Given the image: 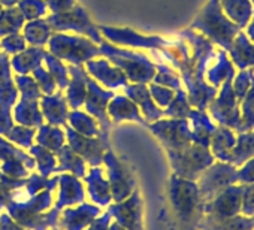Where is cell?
<instances>
[{"instance_id": "ffe728a7", "label": "cell", "mask_w": 254, "mask_h": 230, "mask_svg": "<svg viewBox=\"0 0 254 230\" xmlns=\"http://www.w3.org/2000/svg\"><path fill=\"white\" fill-rule=\"evenodd\" d=\"M108 115L112 118L114 123L121 121H136L147 124V121L142 118V114L136 103H133L127 96H114L108 103Z\"/></svg>"}, {"instance_id": "d6a6232c", "label": "cell", "mask_w": 254, "mask_h": 230, "mask_svg": "<svg viewBox=\"0 0 254 230\" xmlns=\"http://www.w3.org/2000/svg\"><path fill=\"white\" fill-rule=\"evenodd\" d=\"M44 63H45V67L50 72V75L54 78L59 90H66L69 85V79H70L67 66L60 58H57L56 56H53L48 51L44 56Z\"/></svg>"}, {"instance_id": "7c38bea8", "label": "cell", "mask_w": 254, "mask_h": 230, "mask_svg": "<svg viewBox=\"0 0 254 230\" xmlns=\"http://www.w3.org/2000/svg\"><path fill=\"white\" fill-rule=\"evenodd\" d=\"M115 96L114 91L103 90L97 81H94L90 75L87 78V96H85V111L88 115L99 123L100 132H109L111 121L108 115V103Z\"/></svg>"}, {"instance_id": "5b68a950", "label": "cell", "mask_w": 254, "mask_h": 230, "mask_svg": "<svg viewBox=\"0 0 254 230\" xmlns=\"http://www.w3.org/2000/svg\"><path fill=\"white\" fill-rule=\"evenodd\" d=\"M168 154L171 157L177 176L190 181L199 178L200 173L208 169L214 162L206 147L199 144H190L181 150H169Z\"/></svg>"}, {"instance_id": "7dc6e473", "label": "cell", "mask_w": 254, "mask_h": 230, "mask_svg": "<svg viewBox=\"0 0 254 230\" xmlns=\"http://www.w3.org/2000/svg\"><path fill=\"white\" fill-rule=\"evenodd\" d=\"M241 212L245 217H254V184L242 185V206Z\"/></svg>"}, {"instance_id": "9a60e30c", "label": "cell", "mask_w": 254, "mask_h": 230, "mask_svg": "<svg viewBox=\"0 0 254 230\" xmlns=\"http://www.w3.org/2000/svg\"><path fill=\"white\" fill-rule=\"evenodd\" d=\"M85 72L94 79L99 81L106 88H124L129 82L127 76L121 69L114 66L106 58H93L85 63Z\"/></svg>"}, {"instance_id": "f5cc1de1", "label": "cell", "mask_w": 254, "mask_h": 230, "mask_svg": "<svg viewBox=\"0 0 254 230\" xmlns=\"http://www.w3.org/2000/svg\"><path fill=\"white\" fill-rule=\"evenodd\" d=\"M238 181L248 182V184H254V160H251L239 172H236L235 182H238Z\"/></svg>"}, {"instance_id": "d6986e66", "label": "cell", "mask_w": 254, "mask_h": 230, "mask_svg": "<svg viewBox=\"0 0 254 230\" xmlns=\"http://www.w3.org/2000/svg\"><path fill=\"white\" fill-rule=\"evenodd\" d=\"M67 70H69L70 79H69V85L66 88L67 90L66 100L72 109H79L85 102L88 73L85 72L84 66H75V64H69Z\"/></svg>"}, {"instance_id": "4fadbf2b", "label": "cell", "mask_w": 254, "mask_h": 230, "mask_svg": "<svg viewBox=\"0 0 254 230\" xmlns=\"http://www.w3.org/2000/svg\"><path fill=\"white\" fill-rule=\"evenodd\" d=\"M242 185H229L211 202L202 205V211L211 218H230L241 212Z\"/></svg>"}, {"instance_id": "11a10c76", "label": "cell", "mask_w": 254, "mask_h": 230, "mask_svg": "<svg viewBox=\"0 0 254 230\" xmlns=\"http://www.w3.org/2000/svg\"><path fill=\"white\" fill-rule=\"evenodd\" d=\"M0 229H2V230H23L18 226H15L8 217H2V224H0Z\"/></svg>"}, {"instance_id": "8d00e7d4", "label": "cell", "mask_w": 254, "mask_h": 230, "mask_svg": "<svg viewBox=\"0 0 254 230\" xmlns=\"http://www.w3.org/2000/svg\"><path fill=\"white\" fill-rule=\"evenodd\" d=\"M17 8L23 14L26 21H33L47 17L48 6L45 0H20L17 3Z\"/></svg>"}, {"instance_id": "db71d44e", "label": "cell", "mask_w": 254, "mask_h": 230, "mask_svg": "<svg viewBox=\"0 0 254 230\" xmlns=\"http://www.w3.org/2000/svg\"><path fill=\"white\" fill-rule=\"evenodd\" d=\"M109 221H111V214H109V212H106L102 218H99V220L93 221L88 230H108V227H109Z\"/></svg>"}, {"instance_id": "83f0119b", "label": "cell", "mask_w": 254, "mask_h": 230, "mask_svg": "<svg viewBox=\"0 0 254 230\" xmlns=\"http://www.w3.org/2000/svg\"><path fill=\"white\" fill-rule=\"evenodd\" d=\"M36 141H38V145L56 153L64 145L66 133L57 126L42 124L39 130H36Z\"/></svg>"}, {"instance_id": "836d02e7", "label": "cell", "mask_w": 254, "mask_h": 230, "mask_svg": "<svg viewBox=\"0 0 254 230\" xmlns=\"http://www.w3.org/2000/svg\"><path fill=\"white\" fill-rule=\"evenodd\" d=\"M62 182H63V187H62V193H60V199H59V203H57V208H62L64 206L66 203H76V202H81L82 200V187L81 184L73 178V176H62Z\"/></svg>"}, {"instance_id": "9f6ffc18", "label": "cell", "mask_w": 254, "mask_h": 230, "mask_svg": "<svg viewBox=\"0 0 254 230\" xmlns=\"http://www.w3.org/2000/svg\"><path fill=\"white\" fill-rule=\"evenodd\" d=\"M20 0H0V5L3 8H11V6H17V3Z\"/></svg>"}, {"instance_id": "94428289", "label": "cell", "mask_w": 254, "mask_h": 230, "mask_svg": "<svg viewBox=\"0 0 254 230\" xmlns=\"http://www.w3.org/2000/svg\"><path fill=\"white\" fill-rule=\"evenodd\" d=\"M251 218H253V220H254V217H251Z\"/></svg>"}, {"instance_id": "7bdbcfd3", "label": "cell", "mask_w": 254, "mask_h": 230, "mask_svg": "<svg viewBox=\"0 0 254 230\" xmlns=\"http://www.w3.org/2000/svg\"><path fill=\"white\" fill-rule=\"evenodd\" d=\"M26 48H27V42H26L23 33L8 35V36L2 38V41H0V50H2V53H5L8 56H12V57L23 53Z\"/></svg>"}, {"instance_id": "ba28073f", "label": "cell", "mask_w": 254, "mask_h": 230, "mask_svg": "<svg viewBox=\"0 0 254 230\" xmlns=\"http://www.w3.org/2000/svg\"><path fill=\"white\" fill-rule=\"evenodd\" d=\"M99 32L103 38L111 44L130 47V48H147V50H162L163 47H169L172 42L159 36H144L132 29L127 27H108L99 26Z\"/></svg>"}, {"instance_id": "f35d334b", "label": "cell", "mask_w": 254, "mask_h": 230, "mask_svg": "<svg viewBox=\"0 0 254 230\" xmlns=\"http://www.w3.org/2000/svg\"><path fill=\"white\" fill-rule=\"evenodd\" d=\"M30 153H32V156H35V160L38 162V169L41 171V173L44 176L50 175V172H56L57 160H56V156L50 150H47L41 145H32Z\"/></svg>"}, {"instance_id": "c3c4849f", "label": "cell", "mask_w": 254, "mask_h": 230, "mask_svg": "<svg viewBox=\"0 0 254 230\" xmlns=\"http://www.w3.org/2000/svg\"><path fill=\"white\" fill-rule=\"evenodd\" d=\"M244 117H245L247 129H251V126H254V79H253V88L248 91L244 100Z\"/></svg>"}, {"instance_id": "cb8c5ba5", "label": "cell", "mask_w": 254, "mask_h": 230, "mask_svg": "<svg viewBox=\"0 0 254 230\" xmlns=\"http://www.w3.org/2000/svg\"><path fill=\"white\" fill-rule=\"evenodd\" d=\"M14 120L20 126L41 127L44 124V115L38 100H20L14 108Z\"/></svg>"}, {"instance_id": "4316f807", "label": "cell", "mask_w": 254, "mask_h": 230, "mask_svg": "<svg viewBox=\"0 0 254 230\" xmlns=\"http://www.w3.org/2000/svg\"><path fill=\"white\" fill-rule=\"evenodd\" d=\"M67 123L79 135H84V136H88V138H96V136L100 135L99 123L91 117V115H88L85 112H81L78 109H73L72 112H69Z\"/></svg>"}, {"instance_id": "30bf717a", "label": "cell", "mask_w": 254, "mask_h": 230, "mask_svg": "<svg viewBox=\"0 0 254 230\" xmlns=\"http://www.w3.org/2000/svg\"><path fill=\"white\" fill-rule=\"evenodd\" d=\"M150 129L168 148V151L186 148L193 141L190 126L184 118L157 120L150 124Z\"/></svg>"}, {"instance_id": "60d3db41", "label": "cell", "mask_w": 254, "mask_h": 230, "mask_svg": "<svg viewBox=\"0 0 254 230\" xmlns=\"http://www.w3.org/2000/svg\"><path fill=\"white\" fill-rule=\"evenodd\" d=\"M153 81H154V84L162 85V87H168L171 90H181L180 78L174 73V70L169 66H166L163 63L157 64V70H156Z\"/></svg>"}, {"instance_id": "6da1fadb", "label": "cell", "mask_w": 254, "mask_h": 230, "mask_svg": "<svg viewBox=\"0 0 254 230\" xmlns=\"http://www.w3.org/2000/svg\"><path fill=\"white\" fill-rule=\"evenodd\" d=\"M99 48L100 54L105 56L106 60H109L114 66L121 69L127 79L133 84H148L153 81L157 64L153 63L147 56L130 50L118 48L108 41H103Z\"/></svg>"}, {"instance_id": "e575fe53", "label": "cell", "mask_w": 254, "mask_h": 230, "mask_svg": "<svg viewBox=\"0 0 254 230\" xmlns=\"http://www.w3.org/2000/svg\"><path fill=\"white\" fill-rule=\"evenodd\" d=\"M233 144H235V138L233 135L230 133L229 129L226 127H221L218 129L215 133H214V138H212V150H214V154L223 160H229L232 151H233Z\"/></svg>"}, {"instance_id": "3957f363", "label": "cell", "mask_w": 254, "mask_h": 230, "mask_svg": "<svg viewBox=\"0 0 254 230\" xmlns=\"http://www.w3.org/2000/svg\"><path fill=\"white\" fill-rule=\"evenodd\" d=\"M48 53L67 61L69 64L84 66L100 54V48L85 36H72L66 33H53L48 41Z\"/></svg>"}, {"instance_id": "8fae6325", "label": "cell", "mask_w": 254, "mask_h": 230, "mask_svg": "<svg viewBox=\"0 0 254 230\" xmlns=\"http://www.w3.org/2000/svg\"><path fill=\"white\" fill-rule=\"evenodd\" d=\"M103 163L108 166V182L111 193L117 202L126 200V197L133 193V185H135V178L130 173L129 168L123 165L115 154L108 150L103 156Z\"/></svg>"}, {"instance_id": "5bb4252c", "label": "cell", "mask_w": 254, "mask_h": 230, "mask_svg": "<svg viewBox=\"0 0 254 230\" xmlns=\"http://www.w3.org/2000/svg\"><path fill=\"white\" fill-rule=\"evenodd\" d=\"M0 162H3V171L9 176L18 178L27 175V169L35 168V160L20 148L14 147L8 139L0 136Z\"/></svg>"}, {"instance_id": "484cf974", "label": "cell", "mask_w": 254, "mask_h": 230, "mask_svg": "<svg viewBox=\"0 0 254 230\" xmlns=\"http://www.w3.org/2000/svg\"><path fill=\"white\" fill-rule=\"evenodd\" d=\"M103 171L99 166H93L90 176L85 178L88 182V193L91 199L99 205H108L111 202V188L109 182L103 178Z\"/></svg>"}, {"instance_id": "52a82bcc", "label": "cell", "mask_w": 254, "mask_h": 230, "mask_svg": "<svg viewBox=\"0 0 254 230\" xmlns=\"http://www.w3.org/2000/svg\"><path fill=\"white\" fill-rule=\"evenodd\" d=\"M236 169L232 165L215 163L211 165L200 173L199 179V196L202 205L211 202L215 196H218L224 188L235 184Z\"/></svg>"}, {"instance_id": "be15d7a7", "label": "cell", "mask_w": 254, "mask_h": 230, "mask_svg": "<svg viewBox=\"0 0 254 230\" xmlns=\"http://www.w3.org/2000/svg\"><path fill=\"white\" fill-rule=\"evenodd\" d=\"M253 2H254V0H253Z\"/></svg>"}, {"instance_id": "ab89813d", "label": "cell", "mask_w": 254, "mask_h": 230, "mask_svg": "<svg viewBox=\"0 0 254 230\" xmlns=\"http://www.w3.org/2000/svg\"><path fill=\"white\" fill-rule=\"evenodd\" d=\"M190 105L187 102V96L183 90H177L172 102L168 105V109L163 112V115H169L172 118H186L190 114Z\"/></svg>"}, {"instance_id": "9c48e42d", "label": "cell", "mask_w": 254, "mask_h": 230, "mask_svg": "<svg viewBox=\"0 0 254 230\" xmlns=\"http://www.w3.org/2000/svg\"><path fill=\"white\" fill-rule=\"evenodd\" d=\"M171 197L174 208L183 221H190L196 211L202 208L199 188L190 179L174 176L171 182Z\"/></svg>"}, {"instance_id": "bcb514c9", "label": "cell", "mask_w": 254, "mask_h": 230, "mask_svg": "<svg viewBox=\"0 0 254 230\" xmlns=\"http://www.w3.org/2000/svg\"><path fill=\"white\" fill-rule=\"evenodd\" d=\"M150 93H151V97L153 100L156 102V105L159 106H168L174 96H175V91L168 88V87H162V85H157V84H150Z\"/></svg>"}, {"instance_id": "f907efd6", "label": "cell", "mask_w": 254, "mask_h": 230, "mask_svg": "<svg viewBox=\"0 0 254 230\" xmlns=\"http://www.w3.org/2000/svg\"><path fill=\"white\" fill-rule=\"evenodd\" d=\"M12 127H14V117L11 114V109L0 108V136H8Z\"/></svg>"}, {"instance_id": "816d5d0a", "label": "cell", "mask_w": 254, "mask_h": 230, "mask_svg": "<svg viewBox=\"0 0 254 230\" xmlns=\"http://www.w3.org/2000/svg\"><path fill=\"white\" fill-rule=\"evenodd\" d=\"M12 81V67H11V58L8 54L0 51V84Z\"/></svg>"}, {"instance_id": "74e56055", "label": "cell", "mask_w": 254, "mask_h": 230, "mask_svg": "<svg viewBox=\"0 0 254 230\" xmlns=\"http://www.w3.org/2000/svg\"><path fill=\"white\" fill-rule=\"evenodd\" d=\"M14 82L21 94V100H39L42 97V91L32 75H17Z\"/></svg>"}, {"instance_id": "1f68e13d", "label": "cell", "mask_w": 254, "mask_h": 230, "mask_svg": "<svg viewBox=\"0 0 254 230\" xmlns=\"http://www.w3.org/2000/svg\"><path fill=\"white\" fill-rule=\"evenodd\" d=\"M220 5L238 27H244L250 21L251 3L248 0H220Z\"/></svg>"}, {"instance_id": "ac0fdd59", "label": "cell", "mask_w": 254, "mask_h": 230, "mask_svg": "<svg viewBox=\"0 0 254 230\" xmlns=\"http://www.w3.org/2000/svg\"><path fill=\"white\" fill-rule=\"evenodd\" d=\"M41 100V111L44 118H47L48 124L51 126H67V117H69V105L66 100V96L62 93V90H57L54 94H42Z\"/></svg>"}, {"instance_id": "d590c367", "label": "cell", "mask_w": 254, "mask_h": 230, "mask_svg": "<svg viewBox=\"0 0 254 230\" xmlns=\"http://www.w3.org/2000/svg\"><path fill=\"white\" fill-rule=\"evenodd\" d=\"M253 156H254V132L239 136L238 145L232 151L227 162L232 165H241V163H244L245 159H250Z\"/></svg>"}, {"instance_id": "e0dca14e", "label": "cell", "mask_w": 254, "mask_h": 230, "mask_svg": "<svg viewBox=\"0 0 254 230\" xmlns=\"http://www.w3.org/2000/svg\"><path fill=\"white\" fill-rule=\"evenodd\" d=\"M124 93L133 103H136V106L139 108L141 114L144 115V120L147 123H154V121L160 120V117L163 115V111L153 100L150 88L147 87V84L126 85Z\"/></svg>"}, {"instance_id": "277c9868", "label": "cell", "mask_w": 254, "mask_h": 230, "mask_svg": "<svg viewBox=\"0 0 254 230\" xmlns=\"http://www.w3.org/2000/svg\"><path fill=\"white\" fill-rule=\"evenodd\" d=\"M47 23L51 26L54 33H63V32H75L81 36L88 38L94 44H102L105 39L102 33L99 32V27L94 26V23L90 20L85 9L79 5H76L73 9L60 12V14H50L45 17Z\"/></svg>"}, {"instance_id": "2e32d148", "label": "cell", "mask_w": 254, "mask_h": 230, "mask_svg": "<svg viewBox=\"0 0 254 230\" xmlns=\"http://www.w3.org/2000/svg\"><path fill=\"white\" fill-rule=\"evenodd\" d=\"M108 212L111 217H115L117 223L126 230H142V211L138 191H133L127 200L109 206Z\"/></svg>"}, {"instance_id": "d4e9b609", "label": "cell", "mask_w": 254, "mask_h": 230, "mask_svg": "<svg viewBox=\"0 0 254 230\" xmlns=\"http://www.w3.org/2000/svg\"><path fill=\"white\" fill-rule=\"evenodd\" d=\"M27 45L30 47H41L44 48L50 38L53 36L54 30L51 29V26L47 23V20L39 18V20H33V21H26L23 30H21Z\"/></svg>"}, {"instance_id": "b9f144b4", "label": "cell", "mask_w": 254, "mask_h": 230, "mask_svg": "<svg viewBox=\"0 0 254 230\" xmlns=\"http://www.w3.org/2000/svg\"><path fill=\"white\" fill-rule=\"evenodd\" d=\"M36 136V129L33 127H26V126H14L11 132L8 133L6 139L12 144H17L23 148H30L32 142Z\"/></svg>"}, {"instance_id": "7a4b0ae2", "label": "cell", "mask_w": 254, "mask_h": 230, "mask_svg": "<svg viewBox=\"0 0 254 230\" xmlns=\"http://www.w3.org/2000/svg\"><path fill=\"white\" fill-rule=\"evenodd\" d=\"M191 29L200 30L211 41L226 50L232 47L235 36L239 33V27L224 17L220 0H209L208 5L193 21Z\"/></svg>"}, {"instance_id": "6125c7cd", "label": "cell", "mask_w": 254, "mask_h": 230, "mask_svg": "<svg viewBox=\"0 0 254 230\" xmlns=\"http://www.w3.org/2000/svg\"><path fill=\"white\" fill-rule=\"evenodd\" d=\"M54 230H57V229H54Z\"/></svg>"}, {"instance_id": "4dcf8cb0", "label": "cell", "mask_w": 254, "mask_h": 230, "mask_svg": "<svg viewBox=\"0 0 254 230\" xmlns=\"http://www.w3.org/2000/svg\"><path fill=\"white\" fill-rule=\"evenodd\" d=\"M235 44L233 47H230V53H232V57L235 60V63L244 69L250 64H254V47L248 42L247 36L244 33H238L233 39Z\"/></svg>"}, {"instance_id": "681fc988", "label": "cell", "mask_w": 254, "mask_h": 230, "mask_svg": "<svg viewBox=\"0 0 254 230\" xmlns=\"http://www.w3.org/2000/svg\"><path fill=\"white\" fill-rule=\"evenodd\" d=\"M45 2H47L48 11H51V14L66 12L76 6V0H45Z\"/></svg>"}, {"instance_id": "8992f818", "label": "cell", "mask_w": 254, "mask_h": 230, "mask_svg": "<svg viewBox=\"0 0 254 230\" xmlns=\"http://www.w3.org/2000/svg\"><path fill=\"white\" fill-rule=\"evenodd\" d=\"M66 139L69 147L76 153L82 160L90 163L91 166H99L103 162V156L108 150H111L108 133L100 132L96 138H88L75 132L70 126H66Z\"/></svg>"}, {"instance_id": "f6af8a7d", "label": "cell", "mask_w": 254, "mask_h": 230, "mask_svg": "<svg viewBox=\"0 0 254 230\" xmlns=\"http://www.w3.org/2000/svg\"><path fill=\"white\" fill-rule=\"evenodd\" d=\"M18 88L15 87L14 79L0 84V108L5 109H12L17 105L18 99Z\"/></svg>"}, {"instance_id": "680465c9", "label": "cell", "mask_w": 254, "mask_h": 230, "mask_svg": "<svg viewBox=\"0 0 254 230\" xmlns=\"http://www.w3.org/2000/svg\"><path fill=\"white\" fill-rule=\"evenodd\" d=\"M248 35H250V36L253 38V41H254V23L250 26V29H248Z\"/></svg>"}, {"instance_id": "ee69618b", "label": "cell", "mask_w": 254, "mask_h": 230, "mask_svg": "<svg viewBox=\"0 0 254 230\" xmlns=\"http://www.w3.org/2000/svg\"><path fill=\"white\" fill-rule=\"evenodd\" d=\"M32 76L35 78L38 87H39L41 91H42V94L50 96V94H54V93L59 90V87H57L54 78L50 75V72L47 70V67L42 66V64H41L39 67H36V69L32 72Z\"/></svg>"}, {"instance_id": "44dd1931", "label": "cell", "mask_w": 254, "mask_h": 230, "mask_svg": "<svg viewBox=\"0 0 254 230\" xmlns=\"http://www.w3.org/2000/svg\"><path fill=\"white\" fill-rule=\"evenodd\" d=\"M99 214L100 209L90 205H82L78 209H66L60 217V227L63 230H84Z\"/></svg>"}, {"instance_id": "603a6c76", "label": "cell", "mask_w": 254, "mask_h": 230, "mask_svg": "<svg viewBox=\"0 0 254 230\" xmlns=\"http://www.w3.org/2000/svg\"><path fill=\"white\" fill-rule=\"evenodd\" d=\"M197 230H254V220L251 217H230V218H211L205 217L197 221Z\"/></svg>"}, {"instance_id": "91938a15", "label": "cell", "mask_w": 254, "mask_h": 230, "mask_svg": "<svg viewBox=\"0 0 254 230\" xmlns=\"http://www.w3.org/2000/svg\"><path fill=\"white\" fill-rule=\"evenodd\" d=\"M2 9H3V6H2V5H0V12H2Z\"/></svg>"}, {"instance_id": "7402d4cb", "label": "cell", "mask_w": 254, "mask_h": 230, "mask_svg": "<svg viewBox=\"0 0 254 230\" xmlns=\"http://www.w3.org/2000/svg\"><path fill=\"white\" fill-rule=\"evenodd\" d=\"M47 50L41 47H27L23 53L11 58V67L17 75H30L36 67L44 63Z\"/></svg>"}, {"instance_id": "f546056e", "label": "cell", "mask_w": 254, "mask_h": 230, "mask_svg": "<svg viewBox=\"0 0 254 230\" xmlns=\"http://www.w3.org/2000/svg\"><path fill=\"white\" fill-rule=\"evenodd\" d=\"M56 154H57L59 162H60V166L56 168V172L69 171V172H72V173L76 175V176L85 175V165H84V160H82L76 153H73V150H72L69 145H63L60 150L56 151Z\"/></svg>"}, {"instance_id": "6f0895ef", "label": "cell", "mask_w": 254, "mask_h": 230, "mask_svg": "<svg viewBox=\"0 0 254 230\" xmlns=\"http://www.w3.org/2000/svg\"><path fill=\"white\" fill-rule=\"evenodd\" d=\"M108 230H126V229H124V227H121L118 223H114L111 227H108Z\"/></svg>"}, {"instance_id": "f1b7e54d", "label": "cell", "mask_w": 254, "mask_h": 230, "mask_svg": "<svg viewBox=\"0 0 254 230\" xmlns=\"http://www.w3.org/2000/svg\"><path fill=\"white\" fill-rule=\"evenodd\" d=\"M26 20L17 6L3 8L0 12V38H5L8 35L21 33Z\"/></svg>"}]
</instances>
